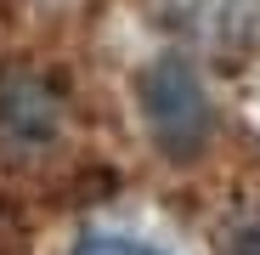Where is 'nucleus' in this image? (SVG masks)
I'll return each mask as SVG.
<instances>
[{
	"instance_id": "1",
	"label": "nucleus",
	"mask_w": 260,
	"mask_h": 255,
	"mask_svg": "<svg viewBox=\"0 0 260 255\" xmlns=\"http://www.w3.org/2000/svg\"><path fill=\"white\" fill-rule=\"evenodd\" d=\"M142 114L164 153H198L215 125V102L204 91V79L181 57H158L142 74Z\"/></svg>"
},
{
	"instance_id": "2",
	"label": "nucleus",
	"mask_w": 260,
	"mask_h": 255,
	"mask_svg": "<svg viewBox=\"0 0 260 255\" xmlns=\"http://www.w3.org/2000/svg\"><path fill=\"white\" fill-rule=\"evenodd\" d=\"M147 6L198 51H243L260 29V0H147Z\"/></svg>"
},
{
	"instance_id": "3",
	"label": "nucleus",
	"mask_w": 260,
	"mask_h": 255,
	"mask_svg": "<svg viewBox=\"0 0 260 255\" xmlns=\"http://www.w3.org/2000/svg\"><path fill=\"white\" fill-rule=\"evenodd\" d=\"M62 131V102L40 74H6L0 79V142L12 153H34Z\"/></svg>"
},
{
	"instance_id": "4",
	"label": "nucleus",
	"mask_w": 260,
	"mask_h": 255,
	"mask_svg": "<svg viewBox=\"0 0 260 255\" xmlns=\"http://www.w3.org/2000/svg\"><path fill=\"white\" fill-rule=\"evenodd\" d=\"M215 249H221V255H260V199L238 204L232 216L221 221V233H215Z\"/></svg>"
},
{
	"instance_id": "5",
	"label": "nucleus",
	"mask_w": 260,
	"mask_h": 255,
	"mask_svg": "<svg viewBox=\"0 0 260 255\" xmlns=\"http://www.w3.org/2000/svg\"><path fill=\"white\" fill-rule=\"evenodd\" d=\"M74 255H164V249H153L142 238H124V233H91V238H79Z\"/></svg>"
}]
</instances>
